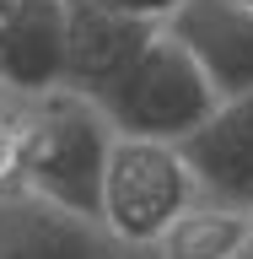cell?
<instances>
[{"mask_svg":"<svg viewBox=\"0 0 253 259\" xmlns=\"http://www.w3.org/2000/svg\"><path fill=\"white\" fill-rule=\"evenodd\" d=\"M113 119L86 92L48 87L27 97V151H22V189L60 210L92 216L103 200V167L113 146Z\"/></svg>","mask_w":253,"mask_h":259,"instance_id":"cell-1","label":"cell"},{"mask_svg":"<svg viewBox=\"0 0 253 259\" xmlns=\"http://www.w3.org/2000/svg\"><path fill=\"white\" fill-rule=\"evenodd\" d=\"M199 200L194 173L183 167L173 141H151V135H113L108 167H103V200H97V222L113 238L145 254L183 210Z\"/></svg>","mask_w":253,"mask_h":259,"instance_id":"cell-2","label":"cell"},{"mask_svg":"<svg viewBox=\"0 0 253 259\" xmlns=\"http://www.w3.org/2000/svg\"><path fill=\"white\" fill-rule=\"evenodd\" d=\"M216 103L221 97H216L210 76L167 27H157V38L135 54V65L97 97V108L113 119L119 135H151V141L189 135Z\"/></svg>","mask_w":253,"mask_h":259,"instance_id":"cell-3","label":"cell"},{"mask_svg":"<svg viewBox=\"0 0 253 259\" xmlns=\"http://www.w3.org/2000/svg\"><path fill=\"white\" fill-rule=\"evenodd\" d=\"M178 157L194 173V189L210 205H253V92L221 97L216 108L178 135Z\"/></svg>","mask_w":253,"mask_h":259,"instance_id":"cell-4","label":"cell"},{"mask_svg":"<svg viewBox=\"0 0 253 259\" xmlns=\"http://www.w3.org/2000/svg\"><path fill=\"white\" fill-rule=\"evenodd\" d=\"M157 27L162 22L113 11L108 0H65V81L60 87L86 92L97 103L135 65V54L157 38Z\"/></svg>","mask_w":253,"mask_h":259,"instance_id":"cell-5","label":"cell"},{"mask_svg":"<svg viewBox=\"0 0 253 259\" xmlns=\"http://www.w3.org/2000/svg\"><path fill=\"white\" fill-rule=\"evenodd\" d=\"M0 259H140L103 222L16 189L0 194Z\"/></svg>","mask_w":253,"mask_h":259,"instance_id":"cell-6","label":"cell"},{"mask_svg":"<svg viewBox=\"0 0 253 259\" xmlns=\"http://www.w3.org/2000/svg\"><path fill=\"white\" fill-rule=\"evenodd\" d=\"M162 27L210 76L216 97L253 92V11L237 0H183Z\"/></svg>","mask_w":253,"mask_h":259,"instance_id":"cell-7","label":"cell"},{"mask_svg":"<svg viewBox=\"0 0 253 259\" xmlns=\"http://www.w3.org/2000/svg\"><path fill=\"white\" fill-rule=\"evenodd\" d=\"M65 81V0H11L0 27V87L38 97Z\"/></svg>","mask_w":253,"mask_h":259,"instance_id":"cell-8","label":"cell"},{"mask_svg":"<svg viewBox=\"0 0 253 259\" xmlns=\"http://www.w3.org/2000/svg\"><path fill=\"white\" fill-rule=\"evenodd\" d=\"M248 243V216L237 205H210L194 200L145 254L151 259H232Z\"/></svg>","mask_w":253,"mask_h":259,"instance_id":"cell-9","label":"cell"},{"mask_svg":"<svg viewBox=\"0 0 253 259\" xmlns=\"http://www.w3.org/2000/svg\"><path fill=\"white\" fill-rule=\"evenodd\" d=\"M22 151H27V97L0 87V194L22 189Z\"/></svg>","mask_w":253,"mask_h":259,"instance_id":"cell-10","label":"cell"},{"mask_svg":"<svg viewBox=\"0 0 253 259\" xmlns=\"http://www.w3.org/2000/svg\"><path fill=\"white\" fill-rule=\"evenodd\" d=\"M113 11H129V16H151V22H167V16L183 6V0H108Z\"/></svg>","mask_w":253,"mask_h":259,"instance_id":"cell-11","label":"cell"},{"mask_svg":"<svg viewBox=\"0 0 253 259\" xmlns=\"http://www.w3.org/2000/svg\"><path fill=\"white\" fill-rule=\"evenodd\" d=\"M232 259H253V238L242 243V248H237V254H232Z\"/></svg>","mask_w":253,"mask_h":259,"instance_id":"cell-12","label":"cell"},{"mask_svg":"<svg viewBox=\"0 0 253 259\" xmlns=\"http://www.w3.org/2000/svg\"><path fill=\"white\" fill-rule=\"evenodd\" d=\"M6 11H11V0H0V27H6Z\"/></svg>","mask_w":253,"mask_h":259,"instance_id":"cell-13","label":"cell"},{"mask_svg":"<svg viewBox=\"0 0 253 259\" xmlns=\"http://www.w3.org/2000/svg\"><path fill=\"white\" fill-rule=\"evenodd\" d=\"M242 216H248V238H253V205H248V210H242Z\"/></svg>","mask_w":253,"mask_h":259,"instance_id":"cell-14","label":"cell"},{"mask_svg":"<svg viewBox=\"0 0 253 259\" xmlns=\"http://www.w3.org/2000/svg\"><path fill=\"white\" fill-rule=\"evenodd\" d=\"M237 6H248V11H253V0H237Z\"/></svg>","mask_w":253,"mask_h":259,"instance_id":"cell-15","label":"cell"}]
</instances>
